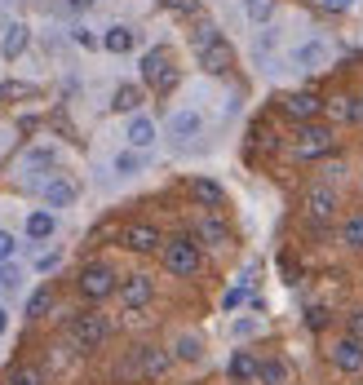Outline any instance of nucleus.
Wrapping results in <instances>:
<instances>
[{
    "mask_svg": "<svg viewBox=\"0 0 363 385\" xmlns=\"http://www.w3.org/2000/svg\"><path fill=\"white\" fill-rule=\"evenodd\" d=\"M89 5V0H71V9H85Z\"/></svg>",
    "mask_w": 363,
    "mask_h": 385,
    "instance_id": "obj_46",
    "label": "nucleus"
},
{
    "mask_svg": "<svg viewBox=\"0 0 363 385\" xmlns=\"http://www.w3.org/2000/svg\"><path fill=\"white\" fill-rule=\"evenodd\" d=\"M292 62L302 66V71H323V62H328V45H323V40H306V45H297V49H292Z\"/></svg>",
    "mask_w": 363,
    "mask_h": 385,
    "instance_id": "obj_17",
    "label": "nucleus"
},
{
    "mask_svg": "<svg viewBox=\"0 0 363 385\" xmlns=\"http://www.w3.org/2000/svg\"><path fill=\"white\" fill-rule=\"evenodd\" d=\"M133 45H138V31L133 27H107V36H102L107 54H129Z\"/></svg>",
    "mask_w": 363,
    "mask_h": 385,
    "instance_id": "obj_22",
    "label": "nucleus"
},
{
    "mask_svg": "<svg viewBox=\"0 0 363 385\" xmlns=\"http://www.w3.org/2000/svg\"><path fill=\"white\" fill-rule=\"evenodd\" d=\"M5 385H44V372H40L36 363H13Z\"/></svg>",
    "mask_w": 363,
    "mask_h": 385,
    "instance_id": "obj_28",
    "label": "nucleus"
},
{
    "mask_svg": "<svg viewBox=\"0 0 363 385\" xmlns=\"http://www.w3.org/2000/svg\"><path fill=\"white\" fill-rule=\"evenodd\" d=\"M13 257H18V239H13L9 230H0V266L13 261Z\"/></svg>",
    "mask_w": 363,
    "mask_h": 385,
    "instance_id": "obj_37",
    "label": "nucleus"
},
{
    "mask_svg": "<svg viewBox=\"0 0 363 385\" xmlns=\"http://www.w3.org/2000/svg\"><path fill=\"white\" fill-rule=\"evenodd\" d=\"M341 332H350L355 341H363V306H350V310H345V319H341Z\"/></svg>",
    "mask_w": 363,
    "mask_h": 385,
    "instance_id": "obj_34",
    "label": "nucleus"
},
{
    "mask_svg": "<svg viewBox=\"0 0 363 385\" xmlns=\"http://www.w3.org/2000/svg\"><path fill=\"white\" fill-rule=\"evenodd\" d=\"M107 337H111L107 314H97V310H80V314H71V324H67V341L80 350V355H93V350H102Z\"/></svg>",
    "mask_w": 363,
    "mask_h": 385,
    "instance_id": "obj_1",
    "label": "nucleus"
},
{
    "mask_svg": "<svg viewBox=\"0 0 363 385\" xmlns=\"http://www.w3.org/2000/svg\"><path fill=\"white\" fill-rule=\"evenodd\" d=\"M200 129H204V115L200 111H177L173 120H169V138L191 142V138H200Z\"/></svg>",
    "mask_w": 363,
    "mask_h": 385,
    "instance_id": "obj_18",
    "label": "nucleus"
},
{
    "mask_svg": "<svg viewBox=\"0 0 363 385\" xmlns=\"http://www.w3.org/2000/svg\"><path fill=\"white\" fill-rule=\"evenodd\" d=\"M142 169V155H138V150H120V155H115V173H120V177H133Z\"/></svg>",
    "mask_w": 363,
    "mask_h": 385,
    "instance_id": "obj_33",
    "label": "nucleus"
},
{
    "mask_svg": "<svg viewBox=\"0 0 363 385\" xmlns=\"http://www.w3.org/2000/svg\"><path fill=\"white\" fill-rule=\"evenodd\" d=\"M111 107L124 111V115H133V111L142 107V89H138V85H120V89H115V97H111Z\"/></svg>",
    "mask_w": 363,
    "mask_h": 385,
    "instance_id": "obj_27",
    "label": "nucleus"
},
{
    "mask_svg": "<svg viewBox=\"0 0 363 385\" xmlns=\"http://www.w3.org/2000/svg\"><path fill=\"white\" fill-rule=\"evenodd\" d=\"M76 292L97 306V301H107V297H115V292H120V275H115L107 261H89L85 271L76 275Z\"/></svg>",
    "mask_w": 363,
    "mask_h": 385,
    "instance_id": "obj_4",
    "label": "nucleus"
},
{
    "mask_svg": "<svg viewBox=\"0 0 363 385\" xmlns=\"http://www.w3.org/2000/svg\"><path fill=\"white\" fill-rule=\"evenodd\" d=\"M195 239L208 244V248H226V244H230V226L222 222L218 213H204L200 222H195Z\"/></svg>",
    "mask_w": 363,
    "mask_h": 385,
    "instance_id": "obj_13",
    "label": "nucleus"
},
{
    "mask_svg": "<svg viewBox=\"0 0 363 385\" xmlns=\"http://www.w3.org/2000/svg\"><path fill=\"white\" fill-rule=\"evenodd\" d=\"M319 5H323L328 13H350V9H355V0H319Z\"/></svg>",
    "mask_w": 363,
    "mask_h": 385,
    "instance_id": "obj_40",
    "label": "nucleus"
},
{
    "mask_svg": "<svg viewBox=\"0 0 363 385\" xmlns=\"http://www.w3.org/2000/svg\"><path fill=\"white\" fill-rule=\"evenodd\" d=\"M244 301H249V288H244V283H239V288H230V292L222 297V310H239Z\"/></svg>",
    "mask_w": 363,
    "mask_h": 385,
    "instance_id": "obj_39",
    "label": "nucleus"
},
{
    "mask_svg": "<svg viewBox=\"0 0 363 385\" xmlns=\"http://www.w3.org/2000/svg\"><path fill=\"white\" fill-rule=\"evenodd\" d=\"M76 195H80V191H76V182H71V177H62V173L44 182V204H49V208H67V204H76Z\"/></svg>",
    "mask_w": 363,
    "mask_h": 385,
    "instance_id": "obj_16",
    "label": "nucleus"
},
{
    "mask_svg": "<svg viewBox=\"0 0 363 385\" xmlns=\"http://www.w3.org/2000/svg\"><path fill=\"white\" fill-rule=\"evenodd\" d=\"M350 124H363V93L350 97Z\"/></svg>",
    "mask_w": 363,
    "mask_h": 385,
    "instance_id": "obj_41",
    "label": "nucleus"
},
{
    "mask_svg": "<svg viewBox=\"0 0 363 385\" xmlns=\"http://www.w3.org/2000/svg\"><path fill=\"white\" fill-rule=\"evenodd\" d=\"M302 319H306V328H310V332H323L328 324H333V310H328V306H306Z\"/></svg>",
    "mask_w": 363,
    "mask_h": 385,
    "instance_id": "obj_31",
    "label": "nucleus"
},
{
    "mask_svg": "<svg viewBox=\"0 0 363 385\" xmlns=\"http://www.w3.org/2000/svg\"><path fill=\"white\" fill-rule=\"evenodd\" d=\"M222 36H218V27H213V23H200V27H195L191 31V45H195V54H200V49H208V45H218Z\"/></svg>",
    "mask_w": 363,
    "mask_h": 385,
    "instance_id": "obj_32",
    "label": "nucleus"
},
{
    "mask_svg": "<svg viewBox=\"0 0 363 385\" xmlns=\"http://www.w3.org/2000/svg\"><path fill=\"white\" fill-rule=\"evenodd\" d=\"M328 150H333V129L310 120V124H297L292 133V155L297 160H323Z\"/></svg>",
    "mask_w": 363,
    "mask_h": 385,
    "instance_id": "obj_5",
    "label": "nucleus"
},
{
    "mask_svg": "<svg viewBox=\"0 0 363 385\" xmlns=\"http://www.w3.org/2000/svg\"><path fill=\"white\" fill-rule=\"evenodd\" d=\"M200 239L195 235H173V239H164V271L177 275V279H191V275H200Z\"/></svg>",
    "mask_w": 363,
    "mask_h": 385,
    "instance_id": "obj_3",
    "label": "nucleus"
},
{
    "mask_svg": "<svg viewBox=\"0 0 363 385\" xmlns=\"http://www.w3.org/2000/svg\"><path fill=\"white\" fill-rule=\"evenodd\" d=\"M257 367H261V359L253 355V350H235L230 363H226V372H230V381H235V385H253L257 381Z\"/></svg>",
    "mask_w": 363,
    "mask_h": 385,
    "instance_id": "obj_15",
    "label": "nucleus"
},
{
    "mask_svg": "<svg viewBox=\"0 0 363 385\" xmlns=\"http://www.w3.org/2000/svg\"><path fill=\"white\" fill-rule=\"evenodd\" d=\"M328 363L337 367L341 377H363V341H355L350 332L328 341Z\"/></svg>",
    "mask_w": 363,
    "mask_h": 385,
    "instance_id": "obj_7",
    "label": "nucleus"
},
{
    "mask_svg": "<svg viewBox=\"0 0 363 385\" xmlns=\"http://www.w3.org/2000/svg\"><path fill=\"white\" fill-rule=\"evenodd\" d=\"M244 9H249V18H253V23H270L275 0H244Z\"/></svg>",
    "mask_w": 363,
    "mask_h": 385,
    "instance_id": "obj_35",
    "label": "nucleus"
},
{
    "mask_svg": "<svg viewBox=\"0 0 363 385\" xmlns=\"http://www.w3.org/2000/svg\"><path fill=\"white\" fill-rule=\"evenodd\" d=\"M151 301H155V279H151V275L138 271V275H124V279H120V306H124V310L138 314V310L151 306Z\"/></svg>",
    "mask_w": 363,
    "mask_h": 385,
    "instance_id": "obj_8",
    "label": "nucleus"
},
{
    "mask_svg": "<svg viewBox=\"0 0 363 385\" xmlns=\"http://www.w3.org/2000/svg\"><path fill=\"white\" fill-rule=\"evenodd\" d=\"M279 107H284V115H288V120H297V124H310V120H319L323 97H319V93H310V89H302V93H288Z\"/></svg>",
    "mask_w": 363,
    "mask_h": 385,
    "instance_id": "obj_11",
    "label": "nucleus"
},
{
    "mask_svg": "<svg viewBox=\"0 0 363 385\" xmlns=\"http://www.w3.org/2000/svg\"><path fill=\"white\" fill-rule=\"evenodd\" d=\"M120 244L129 248V253H155V248H164V235L151 222H129L120 230Z\"/></svg>",
    "mask_w": 363,
    "mask_h": 385,
    "instance_id": "obj_10",
    "label": "nucleus"
},
{
    "mask_svg": "<svg viewBox=\"0 0 363 385\" xmlns=\"http://www.w3.org/2000/svg\"><path fill=\"white\" fill-rule=\"evenodd\" d=\"M0 288H23V271H18V266H13V261H5V266H0Z\"/></svg>",
    "mask_w": 363,
    "mask_h": 385,
    "instance_id": "obj_36",
    "label": "nucleus"
},
{
    "mask_svg": "<svg viewBox=\"0 0 363 385\" xmlns=\"http://www.w3.org/2000/svg\"><path fill=\"white\" fill-rule=\"evenodd\" d=\"M27 49V23H9L5 27V40H0V54L5 58H18Z\"/></svg>",
    "mask_w": 363,
    "mask_h": 385,
    "instance_id": "obj_25",
    "label": "nucleus"
},
{
    "mask_svg": "<svg viewBox=\"0 0 363 385\" xmlns=\"http://www.w3.org/2000/svg\"><path fill=\"white\" fill-rule=\"evenodd\" d=\"M337 213H341V191L328 186V182H315V186L306 191V222L310 226H328Z\"/></svg>",
    "mask_w": 363,
    "mask_h": 385,
    "instance_id": "obj_6",
    "label": "nucleus"
},
{
    "mask_svg": "<svg viewBox=\"0 0 363 385\" xmlns=\"http://www.w3.org/2000/svg\"><path fill=\"white\" fill-rule=\"evenodd\" d=\"M54 150H49V146H36V150H31V155L18 164V173H40V169H54Z\"/></svg>",
    "mask_w": 363,
    "mask_h": 385,
    "instance_id": "obj_29",
    "label": "nucleus"
},
{
    "mask_svg": "<svg viewBox=\"0 0 363 385\" xmlns=\"http://www.w3.org/2000/svg\"><path fill=\"white\" fill-rule=\"evenodd\" d=\"M54 230H58V217H54V208H36V213H31L27 217V239H49V235H54Z\"/></svg>",
    "mask_w": 363,
    "mask_h": 385,
    "instance_id": "obj_19",
    "label": "nucleus"
},
{
    "mask_svg": "<svg viewBox=\"0 0 363 385\" xmlns=\"http://www.w3.org/2000/svg\"><path fill=\"white\" fill-rule=\"evenodd\" d=\"M58 261H62V257H58V253H44V257H40V261H36V266H40V271H44V275H49V271H58Z\"/></svg>",
    "mask_w": 363,
    "mask_h": 385,
    "instance_id": "obj_42",
    "label": "nucleus"
},
{
    "mask_svg": "<svg viewBox=\"0 0 363 385\" xmlns=\"http://www.w3.org/2000/svg\"><path fill=\"white\" fill-rule=\"evenodd\" d=\"M142 80H146L151 89H160V93L177 85V71L169 66V54H164V49H151V54L142 58Z\"/></svg>",
    "mask_w": 363,
    "mask_h": 385,
    "instance_id": "obj_9",
    "label": "nucleus"
},
{
    "mask_svg": "<svg viewBox=\"0 0 363 385\" xmlns=\"http://www.w3.org/2000/svg\"><path fill=\"white\" fill-rule=\"evenodd\" d=\"M257 381L261 385H297V367L284 355H266L261 367H257Z\"/></svg>",
    "mask_w": 363,
    "mask_h": 385,
    "instance_id": "obj_12",
    "label": "nucleus"
},
{
    "mask_svg": "<svg viewBox=\"0 0 363 385\" xmlns=\"http://www.w3.org/2000/svg\"><path fill=\"white\" fill-rule=\"evenodd\" d=\"M49 306H54V288H49V283H40V288L27 297V310H23V314H27V319H44Z\"/></svg>",
    "mask_w": 363,
    "mask_h": 385,
    "instance_id": "obj_26",
    "label": "nucleus"
},
{
    "mask_svg": "<svg viewBox=\"0 0 363 385\" xmlns=\"http://www.w3.org/2000/svg\"><path fill=\"white\" fill-rule=\"evenodd\" d=\"M124 138H129V146H133V150H146V146L155 142V120H146V115H133Z\"/></svg>",
    "mask_w": 363,
    "mask_h": 385,
    "instance_id": "obj_21",
    "label": "nucleus"
},
{
    "mask_svg": "<svg viewBox=\"0 0 363 385\" xmlns=\"http://www.w3.org/2000/svg\"><path fill=\"white\" fill-rule=\"evenodd\" d=\"M5 332H9V310L0 306V337H5Z\"/></svg>",
    "mask_w": 363,
    "mask_h": 385,
    "instance_id": "obj_45",
    "label": "nucleus"
},
{
    "mask_svg": "<svg viewBox=\"0 0 363 385\" xmlns=\"http://www.w3.org/2000/svg\"><path fill=\"white\" fill-rule=\"evenodd\" d=\"M191 195L200 199L204 208H222V204H226V191L218 186V182H208V177H195V182H191Z\"/></svg>",
    "mask_w": 363,
    "mask_h": 385,
    "instance_id": "obj_23",
    "label": "nucleus"
},
{
    "mask_svg": "<svg viewBox=\"0 0 363 385\" xmlns=\"http://www.w3.org/2000/svg\"><path fill=\"white\" fill-rule=\"evenodd\" d=\"M164 5H173V9H182V13H191V9H195V0H164Z\"/></svg>",
    "mask_w": 363,
    "mask_h": 385,
    "instance_id": "obj_44",
    "label": "nucleus"
},
{
    "mask_svg": "<svg viewBox=\"0 0 363 385\" xmlns=\"http://www.w3.org/2000/svg\"><path fill=\"white\" fill-rule=\"evenodd\" d=\"M173 359H177V363H200V359H204V337L182 332V337L173 341Z\"/></svg>",
    "mask_w": 363,
    "mask_h": 385,
    "instance_id": "obj_20",
    "label": "nucleus"
},
{
    "mask_svg": "<svg viewBox=\"0 0 363 385\" xmlns=\"http://www.w3.org/2000/svg\"><path fill=\"white\" fill-rule=\"evenodd\" d=\"M253 142H257L261 150H275V146H279V138H275V129H266V124H257V129H253Z\"/></svg>",
    "mask_w": 363,
    "mask_h": 385,
    "instance_id": "obj_38",
    "label": "nucleus"
},
{
    "mask_svg": "<svg viewBox=\"0 0 363 385\" xmlns=\"http://www.w3.org/2000/svg\"><path fill=\"white\" fill-rule=\"evenodd\" d=\"M235 332H239V337H253L257 324H253V319H239V324H235Z\"/></svg>",
    "mask_w": 363,
    "mask_h": 385,
    "instance_id": "obj_43",
    "label": "nucleus"
},
{
    "mask_svg": "<svg viewBox=\"0 0 363 385\" xmlns=\"http://www.w3.org/2000/svg\"><path fill=\"white\" fill-rule=\"evenodd\" d=\"M341 248L345 253H363V213H350L341 222Z\"/></svg>",
    "mask_w": 363,
    "mask_h": 385,
    "instance_id": "obj_24",
    "label": "nucleus"
},
{
    "mask_svg": "<svg viewBox=\"0 0 363 385\" xmlns=\"http://www.w3.org/2000/svg\"><path fill=\"white\" fill-rule=\"evenodd\" d=\"M350 97H355V93H333V97L323 102V111L333 115L337 124H350Z\"/></svg>",
    "mask_w": 363,
    "mask_h": 385,
    "instance_id": "obj_30",
    "label": "nucleus"
},
{
    "mask_svg": "<svg viewBox=\"0 0 363 385\" xmlns=\"http://www.w3.org/2000/svg\"><path fill=\"white\" fill-rule=\"evenodd\" d=\"M200 66L208 76H226L230 66H235V49H230L226 40H218V45H208V49H200Z\"/></svg>",
    "mask_w": 363,
    "mask_h": 385,
    "instance_id": "obj_14",
    "label": "nucleus"
},
{
    "mask_svg": "<svg viewBox=\"0 0 363 385\" xmlns=\"http://www.w3.org/2000/svg\"><path fill=\"white\" fill-rule=\"evenodd\" d=\"M169 367H173V350H164V345H138L133 355H129V363L120 367V377H129V381H160Z\"/></svg>",
    "mask_w": 363,
    "mask_h": 385,
    "instance_id": "obj_2",
    "label": "nucleus"
}]
</instances>
